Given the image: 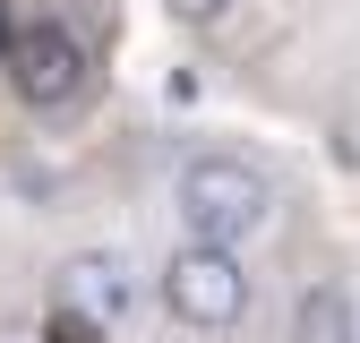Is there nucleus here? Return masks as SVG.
I'll return each mask as SVG.
<instances>
[{"instance_id":"obj_1","label":"nucleus","mask_w":360,"mask_h":343,"mask_svg":"<svg viewBox=\"0 0 360 343\" xmlns=\"http://www.w3.org/2000/svg\"><path fill=\"white\" fill-rule=\"evenodd\" d=\"M172 206H180V224H189V240L240 249L266 214H275V181H266L249 155H198V163H180Z\"/></svg>"},{"instance_id":"obj_2","label":"nucleus","mask_w":360,"mask_h":343,"mask_svg":"<svg viewBox=\"0 0 360 343\" xmlns=\"http://www.w3.org/2000/svg\"><path fill=\"white\" fill-rule=\"evenodd\" d=\"M0 69H9L18 103H26V112H43V120H60V112H77L86 95H95V52L77 43V26H69V18H34V26H18Z\"/></svg>"},{"instance_id":"obj_3","label":"nucleus","mask_w":360,"mask_h":343,"mask_svg":"<svg viewBox=\"0 0 360 343\" xmlns=\"http://www.w3.org/2000/svg\"><path fill=\"white\" fill-rule=\"evenodd\" d=\"M163 309L180 326H198V335L240 326L249 318V266H240L232 249H214V240H180L163 257Z\"/></svg>"},{"instance_id":"obj_4","label":"nucleus","mask_w":360,"mask_h":343,"mask_svg":"<svg viewBox=\"0 0 360 343\" xmlns=\"http://www.w3.org/2000/svg\"><path fill=\"white\" fill-rule=\"evenodd\" d=\"M129 300H138V275H129V257L120 249H86V257H69L60 266V309H77L86 326H120L129 318Z\"/></svg>"},{"instance_id":"obj_5","label":"nucleus","mask_w":360,"mask_h":343,"mask_svg":"<svg viewBox=\"0 0 360 343\" xmlns=\"http://www.w3.org/2000/svg\"><path fill=\"white\" fill-rule=\"evenodd\" d=\"M292 343H360V300H352V283H335V275L309 283L292 300Z\"/></svg>"},{"instance_id":"obj_6","label":"nucleus","mask_w":360,"mask_h":343,"mask_svg":"<svg viewBox=\"0 0 360 343\" xmlns=\"http://www.w3.org/2000/svg\"><path fill=\"white\" fill-rule=\"evenodd\" d=\"M43 343H112L103 326H86L77 309H60V300H52V309H43Z\"/></svg>"},{"instance_id":"obj_7","label":"nucleus","mask_w":360,"mask_h":343,"mask_svg":"<svg viewBox=\"0 0 360 343\" xmlns=\"http://www.w3.org/2000/svg\"><path fill=\"white\" fill-rule=\"evenodd\" d=\"M163 9H172L180 26H223V18H232V0H163Z\"/></svg>"},{"instance_id":"obj_8","label":"nucleus","mask_w":360,"mask_h":343,"mask_svg":"<svg viewBox=\"0 0 360 343\" xmlns=\"http://www.w3.org/2000/svg\"><path fill=\"white\" fill-rule=\"evenodd\" d=\"M9 34H18V26H9V9H0V60H9Z\"/></svg>"}]
</instances>
